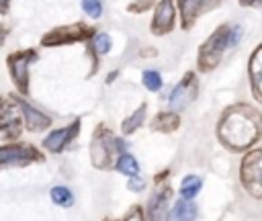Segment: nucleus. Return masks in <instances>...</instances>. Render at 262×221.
<instances>
[{"instance_id": "obj_1", "label": "nucleus", "mask_w": 262, "mask_h": 221, "mask_svg": "<svg viewBox=\"0 0 262 221\" xmlns=\"http://www.w3.org/2000/svg\"><path fill=\"white\" fill-rule=\"evenodd\" d=\"M217 137L231 151H248L262 137V115L250 104H231L219 119Z\"/></svg>"}, {"instance_id": "obj_2", "label": "nucleus", "mask_w": 262, "mask_h": 221, "mask_svg": "<svg viewBox=\"0 0 262 221\" xmlns=\"http://www.w3.org/2000/svg\"><path fill=\"white\" fill-rule=\"evenodd\" d=\"M239 27H231V25H221L213 31V35L201 45L199 49V70L201 72H211L217 68V63L221 61V55L227 47H233L239 41Z\"/></svg>"}, {"instance_id": "obj_3", "label": "nucleus", "mask_w": 262, "mask_h": 221, "mask_svg": "<svg viewBox=\"0 0 262 221\" xmlns=\"http://www.w3.org/2000/svg\"><path fill=\"white\" fill-rule=\"evenodd\" d=\"M123 151H125V141L115 137L104 125H100L94 131V137L90 143V160H92L94 168H98V170L115 168V162Z\"/></svg>"}, {"instance_id": "obj_4", "label": "nucleus", "mask_w": 262, "mask_h": 221, "mask_svg": "<svg viewBox=\"0 0 262 221\" xmlns=\"http://www.w3.org/2000/svg\"><path fill=\"white\" fill-rule=\"evenodd\" d=\"M239 180L248 194L262 198V149H252L239 164Z\"/></svg>"}, {"instance_id": "obj_5", "label": "nucleus", "mask_w": 262, "mask_h": 221, "mask_svg": "<svg viewBox=\"0 0 262 221\" xmlns=\"http://www.w3.org/2000/svg\"><path fill=\"white\" fill-rule=\"evenodd\" d=\"M94 35V29L90 25L84 23H74V25H66V27H57L53 31H49L43 39L41 45L43 47H57V45H70V43H80V41H88Z\"/></svg>"}, {"instance_id": "obj_6", "label": "nucleus", "mask_w": 262, "mask_h": 221, "mask_svg": "<svg viewBox=\"0 0 262 221\" xmlns=\"http://www.w3.org/2000/svg\"><path fill=\"white\" fill-rule=\"evenodd\" d=\"M37 59V53L33 49L27 51H16L12 55H8L6 63H8V72L12 78V84L16 86L18 92L27 94L29 92V65Z\"/></svg>"}, {"instance_id": "obj_7", "label": "nucleus", "mask_w": 262, "mask_h": 221, "mask_svg": "<svg viewBox=\"0 0 262 221\" xmlns=\"http://www.w3.org/2000/svg\"><path fill=\"white\" fill-rule=\"evenodd\" d=\"M219 4H221V0H178L182 29H190L199 16L217 8Z\"/></svg>"}, {"instance_id": "obj_8", "label": "nucleus", "mask_w": 262, "mask_h": 221, "mask_svg": "<svg viewBox=\"0 0 262 221\" xmlns=\"http://www.w3.org/2000/svg\"><path fill=\"white\" fill-rule=\"evenodd\" d=\"M196 92H199L196 76H194L192 72H188V74L176 84V88L172 90V94H170V106H172L174 110L188 106V104L196 98Z\"/></svg>"}, {"instance_id": "obj_9", "label": "nucleus", "mask_w": 262, "mask_h": 221, "mask_svg": "<svg viewBox=\"0 0 262 221\" xmlns=\"http://www.w3.org/2000/svg\"><path fill=\"white\" fill-rule=\"evenodd\" d=\"M35 160H41L35 147L31 145H6L0 147V168L2 166H27Z\"/></svg>"}, {"instance_id": "obj_10", "label": "nucleus", "mask_w": 262, "mask_h": 221, "mask_svg": "<svg viewBox=\"0 0 262 221\" xmlns=\"http://www.w3.org/2000/svg\"><path fill=\"white\" fill-rule=\"evenodd\" d=\"M170 198H172V188L158 184V188L154 190V194L149 196V203H147V217H143V219L145 221H166Z\"/></svg>"}, {"instance_id": "obj_11", "label": "nucleus", "mask_w": 262, "mask_h": 221, "mask_svg": "<svg viewBox=\"0 0 262 221\" xmlns=\"http://www.w3.org/2000/svg\"><path fill=\"white\" fill-rule=\"evenodd\" d=\"M149 29L154 35H166L174 29V2L172 0H160L156 4V12H154Z\"/></svg>"}, {"instance_id": "obj_12", "label": "nucleus", "mask_w": 262, "mask_h": 221, "mask_svg": "<svg viewBox=\"0 0 262 221\" xmlns=\"http://www.w3.org/2000/svg\"><path fill=\"white\" fill-rule=\"evenodd\" d=\"M78 129H80V121H74L70 127H63V129L53 131L51 135H47V137L43 139V147L49 149V151H61V149L76 137Z\"/></svg>"}, {"instance_id": "obj_13", "label": "nucleus", "mask_w": 262, "mask_h": 221, "mask_svg": "<svg viewBox=\"0 0 262 221\" xmlns=\"http://www.w3.org/2000/svg\"><path fill=\"white\" fill-rule=\"evenodd\" d=\"M248 74H250V86H252V94L258 102H262V45H258L250 57V65H248Z\"/></svg>"}, {"instance_id": "obj_14", "label": "nucleus", "mask_w": 262, "mask_h": 221, "mask_svg": "<svg viewBox=\"0 0 262 221\" xmlns=\"http://www.w3.org/2000/svg\"><path fill=\"white\" fill-rule=\"evenodd\" d=\"M14 102H16V106L23 110V115H25V127H27L29 131H43V129H47V127L51 125V119H49L47 115H43L41 110L33 108V106L27 104L25 100H14Z\"/></svg>"}, {"instance_id": "obj_15", "label": "nucleus", "mask_w": 262, "mask_h": 221, "mask_svg": "<svg viewBox=\"0 0 262 221\" xmlns=\"http://www.w3.org/2000/svg\"><path fill=\"white\" fill-rule=\"evenodd\" d=\"M149 127H151L154 131H160V133H172V131H176V129L180 127V115H176L174 110L158 113V115L151 119Z\"/></svg>"}, {"instance_id": "obj_16", "label": "nucleus", "mask_w": 262, "mask_h": 221, "mask_svg": "<svg viewBox=\"0 0 262 221\" xmlns=\"http://www.w3.org/2000/svg\"><path fill=\"white\" fill-rule=\"evenodd\" d=\"M194 217H196L194 203L190 198H182L172 207V211L168 213L166 221H194Z\"/></svg>"}, {"instance_id": "obj_17", "label": "nucleus", "mask_w": 262, "mask_h": 221, "mask_svg": "<svg viewBox=\"0 0 262 221\" xmlns=\"http://www.w3.org/2000/svg\"><path fill=\"white\" fill-rule=\"evenodd\" d=\"M145 113H147V102H141V104L137 106V110H135V113H131V115L123 121V125H121L123 135H131L137 127H141V125H143V121H145Z\"/></svg>"}, {"instance_id": "obj_18", "label": "nucleus", "mask_w": 262, "mask_h": 221, "mask_svg": "<svg viewBox=\"0 0 262 221\" xmlns=\"http://www.w3.org/2000/svg\"><path fill=\"white\" fill-rule=\"evenodd\" d=\"M201 186H203L201 178L194 176V174H188V176L182 178V184H180V196H182V198H194V196L199 194Z\"/></svg>"}, {"instance_id": "obj_19", "label": "nucleus", "mask_w": 262, "mask_h": 221, "mask_svg": "<svg viewBox=\"0 0 262 221\" xmlns=\"http://www.w3.org/2000/svg\"><path fill=\"white\" fill-rule=\"evenodd\" d=\"M115 168L121 172V174H127V176H135L139 172V166H137V160L131 156V153H121L115 162Z\"/></svg>"}, {"instance_id": "obj_20", "label": "nucleus", "mask_w": 262, "mask_h": 221, "mask_svg": "<svg viewBox=\"0 0 262 221\" xmlns=\"http://www.w3.org/2000/svg\"><path fill=\"white\" fill-rule=\"evenodd\" d=\"M90 49L94 51V55L108 53V49H111V37H108L106 33H94V35H92Z\"/></svg>"}, {"instance_id": "obj_21", "label": "nucleus", "mask_w": 262, "mask_h": 221, "mask_svg": "<svg viewBox=\"0 0 262 221\" xmlns=\"http://www.w3.org/2000/svg\"><path fill=\"white\" fill-rule=\"evenodd\" d=\"M51 198H53L55 205H61V207H70V205L74 203V196H72V192H70L66 186H55V188H51Z\"/></svg>"}, {"instance_id": "obj_22", "label": "nucleus", "mask_w": 262, "mask_h": 221, "mask_svg": "<svg viewBox=\"0 0 262 221\" xmlns=\"http://www.w3.org/2000/svg\"><path fill=\"white\" fill-rule=\"evenodd\" d=\"M141 80H143V86L147 90H151V92H158L160 86H162V78H160V74L156 70H145L141 74Z\"/></svg>"}, {"instance_id": "obj_23", "label": "nucleus", "mask_w": 262, "mask_h": 221, "mask_svg": "<svg viewBox=\"0 0 262 221\" xmlns=\"http://www.w3.org/2000/svg\"><path fill=\"white\" fill-rule=\"evenodd\" d=\"M82 10L90 18H98L102 14V4H100V0H82Z\"/></svg>"}, {"instance_id": "obj_24", "label": "nucleus", "mask_w": 262, "mask_h": 221, "mask_svg": "<svg viewBox=\"0 0 262 221\" xmlns=\"http://www.w3.org/2000/svg\"><path fill=\"white\" fill-rule=\"evenodd\" d=\"M154 4H156V0H133V2L127 6V10H129V12H135V14H139V12H145V10H149Z\"/></svg>"}, {"instance_id": "obj_25", "label": "nucleus", "mask_w": 262, "mask_h": 221, "mask_svg": "<svg viewBox=\"0 0 262 221\" xmlns=\"http://www.w3.org/2000/svg\"><path fill=\"white\" fill-rule=\"evenodd\" d=\"M123 221H145L143 219V211H141V207H131V211L125 215V219Z\"/></svg>"}, {"instance_id": "obj_26", "label": "nucleus", "mask_w": 262, "mask_h": 221, "mask_svg": "<svg viewBox=\"0 0 262 221\" xmlns=\"http://www.w3.org/2000/svg\"><path fill=\"white\" fill-rule=\"evenodd\" d=\"M127 188H129V190H135V192H139V190H143V188H145V182H143L141 178H137V174H135V176H129Z\"/></svg>"}, {"instance_id": "obj_27", "label": "nucleus", "mask_w": 262, "mask_h": 221, "mask_svg": "<svg viewBox=\"0 0 262 221\" xmlns=\"http://www.w3.org/2000/svg\"><path fill=\"white\" fill-rule=\"evenodd\" d=\"M6 37H8V27L0 23V45L4 43V39H6Z\"/></svg>"}, {"instance_id": "obj_28", "label": "nucleus", "mask_w": 262, "mask_h": 221, "mask_svg": "<svg viewBox=\"0 0 262 221\" xmlns=\"http://www.w3.org/2000/svg\"><path fill=\"white\" fill-rule=\"evenodd\" d=\"M242 6H262V0H239Z\"/></svg>"}, {"instance_id": "obj_29", "label": "nucleus", "mask_w": 262, "mask_h": 221, "mask_svg": "<svg viewBox=\"0 0 262 221\" xmlns=\"http://www.w3.org/2000/svg\"><path fill=\"white\" fill-rule=\"evenodd\" d=\"M166 176H168V170H164V172H160V174L156 176V184H160V182H162V180H164Z\"/></svg>"}, {"instance_id": "obj_30", "label": "nucleus", "mask_w": 262, "mask_h": 221, "mask_svg": "<svg viewBox=\"0 0 262 221\" xmlns=\"http://www.w3.org/2000/svg\"><path fill=\"white\" fill-rule=\"evenodd\" d=\"M117 74H119V72H111V74L106 76V82H113V80L117 78Z\"/></svg>"}, {"instance_id": "obj_31", "label": "nucleus", "mask_w": 262, "mask_h": 221, "mask_svg": "<svg viewBox=\"0 0 262 221\" xmlns=\"http://www.w3.org/2000/svg\"><path fill=\"white\" fill-rule=\"evenodd\" d=\"M141 55H156V49H143Z\"/></svg>"}, {"instance_id": "obj_32", "label": "nucleus", "mask_w": 262, "mask_h": 221, "mask_svg": "<svg viewBox=\"0 0 262 221\" xmlns=\"http://www.w3.org/2000/svg\"><path fill=\"white\" fill-rule=\"evenodd\" d=\"M106 221H111V219H106Z\"/></svg>"}]
</instances>
